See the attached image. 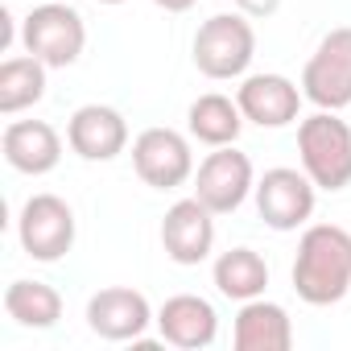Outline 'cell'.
<instances>
[{
	"label": "cell",
	"mask_w": 351,
	"mask_h": 351,
	"mask_svg": "<svg viewBox=\"0 0 351 351\" xmlns=\"http://www.w3.org/2000/svg\"><path fill=\"white\" fill-rule=\"evenodd\" d=\"M252 191H256L252 161H248V153H240L232 145H219L215 153H207L195 173V199H203L215 215L240 211Z\"/></svg>",
	"instance_id": "ba28073f"
},
{
	"label": "cell",
	"mask_w": 351,
	"mask_h": 351,
	"mask_svg": "<svg viewBox=\"0 0 351 351\" xmlns=\"http://www.w3.org/2000/svg\"><path fill=\"white\" fill-rule=\"evenodd\" d=\"M95 5H124V0H95Z\"/></svg>",
	"instance_id": "603a6c76"
},
{
	"label": "cell",
	"mask_w": 351,
	"mask_h": 351,
	"mask_svg": "<svg viewBox=\"0 0 351 351\" xmlns=\"http://www.w3.org/2000/svg\"><path fill=\"white\" fill-rule=\"evenodd\" d=\"M256 29L244 13H215L195 34V66L207 79H240L252 66Z\"/></svg>",
	"instance_id": "3957f363"
},
{
	"label": "cell",
	"mask_w": 351,
	"mask_h": 351,
	"mask_svg": "<svg viewBox=\"0 0 351 351\" xmlns=\"http://www.w3.org/2000/svg\"><path fill=\"white\" fill-rule=\"evenodd\" d=\"M157 9H165V13H186V9H195L199 0H153Z\"/></svg>",
	"instance_id": "7402d4cb"
},
{
	"label": "cell",
	"mask_w": 351,
	"mask_h": 351,
	"mask_svg": "<svg viewBox=\"0 0 351 351\" xmlns=\"http://www.w3.org/2000/svg\"><path fill=\"white\" fill-rule=\"evenodd\" d=\"M21 42L46 66H71L87 46V25L62 0H42L21 25Z\"/></svg>",
	"instance_id": "277c9868"
},
{
	"label": "cell",
	"mask_w": 351,
	"mask_h": 351,
	"mask_svg": "<svg viewBox=\"0 0 351 351\" xmlns=\"http://www.w3.org/2000/svg\"><path fill=\"white\" fill-rule=\"evenodd\" d=\"M232 343H236V351H289L293 347V322H289L285 306L252 298V302H240Z\"/></svg>",
	"instance_id": "2e32d148"
},
{
	"label": "cell",
	"mask_w": 351,
	"mask_h": 351,
	"mask_svg": "<svg viewBox=\"0 0 351 351\" xmlns=\"http://www.w3.org/2000/svg\"><path fill=\"white\" fill-rule=\"evenodd\" d=\"M236 5H240L244 13H256V17H261V13H273V9H277V0H236Z\"/></svg>",
	"instance_id": "44dd1931"
},
{
	"label": "cell",
	"mask_w": 351,
	"mask_h": 351,
	"mask_svg": "<svg viewBox=\"0 0 351 351\" xmlns=\"http://www.w3.org/2000/svg\"><path fill=\"white\" fill-rule=\"evenodd\" d=\"M314 182L306 169H265V178L256 182V211L273 232H298L310 215H314Z\"/></svg>",
	"instance_id": "52a82bcc"
},
{
	"label": "cell",
	"mask_w": 351,
	"mask_h": 351,
	"mask_svg": "<svg viewBox=\"0 0 351 351\" xmlns=\"http://www.w3.org/2000/svg\"><path fill=\"white\" fill-rule=\"evenodd\" d=\"M0 149H5V161L29 178L50 173L62 161V136L46 120H13L0 136Z\"/></svg>",
	"instance_id": "9a60e30c"
},
{
	"label": "cell",
	"mask_w": 351,
	"mask_h": 351,
	"mask_svg": "<svg viewBox=\"0 0 351 351\" xmlns=\"http://www.w3.org/2000/svg\"><path fill=\"white\" fill-rule=\"evenodd\" d=\"M153 318V306L141 289H128V285H108L99 293H91L87 302V326L108 339V343H136L145 330H149Z\"/></svg>",
	"instance_id": "30bf717a"
},
{
	"label": "cell",
	"mask_w": 351,
	"mask_h": 351,
	"mask_svg": "<svg viewBox=\"0 0 351 351\" xmlns=\"http://www.w3.org/2000/svg\"><path fill=\"white\" fill-rule=\"evenodd\" d=\"M161 248L173 265H203L215 248V211L203 199L173 203L161 219Z\"/></svg>",
	"instance_id": "8fae6325"
},
{
	"label": "cell",
	"mask_w": 351,
	"mask_h": 351,
	"mask_svg": "<svg viewBox=\"0 0 351 351\" xmlns=\"http://www.w3.org/2000/svg\"><path fill=\"white\" fill-rule=\"evenodd\" d=\"M157 330L169 347H182V351H199L211 347L219 335V314L207 298L199 293H173L165 298V306L157 310Z\"/></svg>",
	"instance_id": "7c38bea8"
},
{
	"label": "cell",
	"mask_w": 351,
	"mask_h": 351,
	"mask_svg": "<svg viewBox=\"0 0 351 351\" xmlns=\"http://www.w3.org/2000/svg\"><path fill=\"white\" fill-rule=\"evenodd\" d=\"M302 91L298 83H289L285 75H248L236 91V104L244 112V120L261 124V128H285L298 120L302 112Z\"/></svg>",
	"instance_id": "4fadbf2b"
},
{
	"label": "cell",
	"mask_w": 351,
	"mask_h": 351,
	"mask_svg": "<svg viewBox=\"0 0 351 351\" xmlns=\"http://www.w3.org/2000/svg\"><path fill=\"white\" fill-rule=\"evenodd\" d=\"M46 71L50 66L42 58H34V54L0 62V112L13 116V112L34 108L46 95Z\"/></svg>",
	"instance_id": "ffe728a7"
},
{
	"label": "cell",
	"mask_w": 351,
	"mask_h": 351,
	"mask_svg": "<svg viewBox=\"0 0 351 351\" xmlns=\"http://www.w3.org/2000/svg\"><path fill=\"white\" fill-rule=\"evenodd\" d=\"M293 289L306 306H335L351 289V232L339 223H314L298 240Z\"/></svg>",
	"instance_id": "6da1fadb"
},
{
	"label": "cell",
	"mask_w": 351,
	"mask_h": 351,
	"mask_svg": "<svg viewBox=\"0 0 351 351\" xmlns=\"http://www.w3.org/2000/svg\"><path fill=\"white\" fill-rule=\"evenodd\" d=\"M298 153L302 169L318 191H343L351 186V128L335 112H314L298 124Z\"/></svg>",
	"instance_id": "7a4b0ae2"
},
{
	"label": "cell",
	"mask_w": 351,
	"mask_h": 351,
	"mask_svg": "<svg viewBox=\"0 0 351 351\" xmlns=\"http://www.w3.org/2000/svg\"><path fill=\"white\" fill-rule=\"evenodd\" d=\"M17 240H21L25 256H34L42 265H54L75 248V211L58 195H34L21 207Z\"/></svg>",
	"instance_id": "8992f818"
},
{
	"label": "cell",
	"mask_w": 351,
	"mask_h": 351,
	"mask_svg": "<svg viewBox=\"0 0 351 351\" xmlns=\"http://www.w3.org/2000/svg\"><path fill=\"white\" fill-rule=\"evenodd\" d=\"M302 95L322 112H343L351 104V25L330 29L302 71Z\"/></svg>",
	"instance_id": "5b68a950"
},
{
	"label": "cell",
	"mask_w": 351,
	"mask_h": 351,
	"mask_svg": "<svg viewBox=\"0 0 351 351\" xmlns=\"http://www.w3.org/2000/svg\"><path fill=\"white\" fill-rule=\"evenodd\" d=\"M186 128H191L195 141H203V145H211V149L236 145V136H240V128H244V112H240L236 99L211 91V95H199V99L191 104Z\"/></svg>",
	"instance_id": "ac0fdd59"
},
{
	"label": "cell",
	"mask_w": 351,
	"mask_h": 351,
	"mask_svg": "<svg viewBox=\"0 0 351 351\" xmlns=\"http://www.w3.org/2000/svg\"><path fill=\"white\" fill-rule=\"evenodd\" d=\"M5 314L17 326L29 330H46L62 318V293L46 281H13L5 289Z\"/></svg>",
	"instance_id": "d6986e66"
},
{
	"label": "cell",
	"mask_w": 351,
	"mask_h": 351,
	"mask_svg": "<svg viewBox=\"0 0 351 351\" xmlns=\"http://www.w3.org/2000/svg\"><path fill=\"white\" fill-rule=\"evenodd\" d=\"M66 141L83 161H112L128 145V124H124V116L116 108L83 104L66 124Z\"/></svg>",
	"instance_id": "5bb4252c"
},
{
	"label": "cell",
	"mask_w": 351,
	"mask_h": 351,
	"mask_svg": "<svg viewBox=\"0 0 351 351\" xmlns=\"http://www.w3.org/2000/svg\"><path fill=\"white\" fill-rule=\"evenodd\" d=\"M132 165L141 173V182L153 191H173L195 173V153L191 141L173 128H145L132 141Z\"/></svg>",
	"instance_id": "9c48e42d"
},
{
	"label": "cell",
	"mask_w": 351,
	"mask_h": 351,
	"mask_svg": "<svg viewBox=\"0 0 351 351\" xmlns=\"http://www.w3.org/2000/svg\"><path fill=\"white\" fill-rule=\"evenodd\" d=\"M211 277H215V289H219L223 298H232V302H252V298H265L269 265H265V256L252 252V248H228V252H219Z\"/></svg>",
	"instance_id": "e0dca14e"
}]
</instances>
